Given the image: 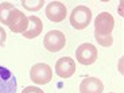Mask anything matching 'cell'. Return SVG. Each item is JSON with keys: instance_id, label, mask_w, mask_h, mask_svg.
<instances>
[{"instance_id": "cell-7", "label": "cell", "mask_w": 124, "mask_h": 93, "mask_svg": "<svg viewBox=\"0 0 124 93\" xmlns=\"http://www.w3.org/2000/svg\"><path fill=\"white\" fill-rule=\"evenodd\" d=\"M76 58L81 65H92L97 59V49L92 43H82L76 50Z\"/></svg>"}, {"instance_id": "cell-6", "label": "cell", "mask_w": 124, "mask_h": 93, "mask_svg": "<svg viewBox=\"0 0 124 93\" xmlns=\"http://www.w3.org/2000/svg\"><path fill=\"white\" fill-rule=\"evenodd\" d=\"M18 81L9 69L0 66V93H16Z\"/></svg>"}, {"instance_id": "cell-10", "label": "cell", "mask_w": 124, "mask_h": 93, "mask_svg": "<svg viewBox=\"0 0 124 93\" xmlns=\"http://www.w3.org/2000/svg\"><path fill=\"white\" fill-rule=\"evenodd\" d=\"M102 90H104V85L96 77H86L80 84L81 93H102Z\"/></svg>"}, {"instance_id": "cell-14", "label": "cell", "mask_w": 124, "mask_h": 93, "mask_svg": "<svg viewBox=\"0 0 124 93\" xmlns=\"http://www.w3.org/2000/svg\"><path fill=\"white\" fill-rule=\"evenodd\" d=\"M94 38H96L97 42H99L101 46H104V47H108V46H111V45L113 43V38H112V35H108V37H99V35H94Z\"/></svg>"}, {"instance_id": "cell-8", "label": "cell", "mask_w": 124, "mask_h": 93, "mask_svg": "<svg viewBox=\"0 0 124 93\" xmlns=\"http://www.w3.org/2000/svg\"><path fill=\"white\" fill-rule=\"evenodd\" d=\"M66 14H68L66 6L61 1H51L46 7V16L51 22H55V23L62 22L66 18Z\"/></svg>"}, {"instance_id": "cell-12", "label": "cell", "mask_w": 124, "mask_h": 93, "mask_svg": "<svg viewBox=\"0 0 124 93\" xmlns=\"http://www.w3.org/2000/svg\"><path fill=\"white\" fill-rule=\"evenodd\" d=\"M15 8L14 4L8 3V1H4V3L0 4V22L3 24H7V19H8L11 11Z\"/></svg>"}, {"instance_id": "cell-4", "label": "cell", "mask_w": 124, "mask_h": 93, "mask_svg": "<svg viewBox=\"0 0 124 93\" xmlns=\"http://www.w3.org/2000/svg\"><path fill=\"white\" fill-rule=\"evenodd\" d=\"M30 78L38 85L49 84L53 78V70L47 63H35L30 70Z\"/></svg>"}, {"instance_id": "cell-3", "label": "cell", "mask_w": 124, "mask_h": 93, "mask_svg": "<svg viewBox=\"0 0 124 93\" xmlns=\"http://www.w3.org/2000/svg\"><path fill=\"white\" fill-rule=\"evenodd\" d=\"M6 26H8L9 30L15 34H23L28 27V18L18 8H14L7 19Z\"/></svg>"}, {"instance_id": "cell-9", "label": "cell", "mask_w": 124, "mask_h": 93, "mask_svg": "<svg viewBox=\"0 0 124 93\" xmlns=\"http://www.w3.org/2000/svg\"><path fill=\"white\" fill-rule=\"evenodd\" d=\"M76 62L70 57H62L55 62V73L61 78H69L74 74Z\"/></svg>"}, {"instance_id": "cell-15", "label": "cell", "mask_w": 124, "mask_h": 93, "mask_svg": "<svg viewBox=\"0 0 124 93\" xmlns=\"http://www.w3.org/2000/svg\"><path fill=\"white\" fill-rule=\"evenodd\" d=\"M22 93H45V92L37 86H27L22 90Z\"/></svg>"}, {"instance_id": "cell-5", "label": "cell", "mask_w": 124, "mask_h": 93, "mask_svg": "<svg viewBox=\"0 0 124 93\" xmlns=\"http://www.w3.org/2000/svg\"><path fill=\"white\" fill-rule=\"evenodd\" d=\"M43 45L46 50L51 51V53H57L59 50H62L66 45V37L63 32L58 30H51L45 35Z\"/></svg>"}, {"instance_id": "cell-13", "label": "cell", "mask_w": 124, "mask_h": 93, "mask_svg": "<svg viewBox=\"0 0 124 93\" xmlns=\"http://www.w3.org/2000/svg\"><path fill=\"white\" fill-rule=\"evenodd\" d=\"M22 4L28 11H39L40 7L43 6V0H38V1H27V0H24Z\"/></svg>"}, {"instance_id": "cell-11", "label": "cell", "mask_w": 124, "mask_h": 93, "mask_svg": "<svg viewBox=\"0 0 124 93\" xmlns=\"http://www.w3.org/2000/svg\"><path fill=\"white\" fill-rule=\"evenodd\" d=\"M42 28H43V24L38 16H28V27L23 32V37L28 38V39L37 38L42 32Z\"/></svg>"}, {"instance_id": "cell-2", "label": "cell", "mask_w": 124, "mask_h": 93, "mask_svg": "<svg viewBox=\"0 0 124 93\" xmlns=\"http://www.w3.org/2000/svg\"><path fill=\"white\" fill-rule=\"evenodd\" d=\"M115 27V19L109 12H100L94 20V35L108 37Z\"/></svg>"}, {"instance_id": "cell-1", "label": "cell", "mask_w": 124, "mask_h": 93, "mask_svg": "<svg viewBox=\"0 0 124 93\" xmlns=\"http://www.w3.org/2000/svg\"><path fill=\"white\" fill-rule=\"evenodd\" d=\"M70 24L76 30H84L90 24L92 20V11L86 6H78L76 7L70 14Z\"/></svg>"}, {"instance_id": "cell-16", "label": "cell", "mask_w": 124, "mask_h": 93, "mask_svg": "<svg viewBox=\"0 0 124 93\" xmlns=\"http://www.w3.org/2000/svg\"><path fill=\"white\" fill-rule=\"evenodd\" d=\"M6 38H7L6 31H4V28L0 27V46H3V45H4V42H6Z\"/></svg>"}]
</instances>
